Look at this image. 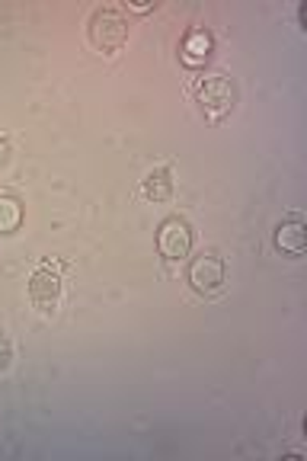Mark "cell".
Returning <instances> with one entry per match:
<instances>
[{"label":"cell","instance_id":"obj_11","mask_svg":"<svg viewBox=\"0 0 307 461\" xmlns=\"http://www.w3.org/2000/svg\"><path fill=\"white\" fill-rule=\"evenodd\" d=\"M7 158H10V144L0 138V164H7Z\"/></svg>","mask_w":307,"mask_h":461},{"label":"cell","instance_id":"obj_9","mask_svg":"<svg viewBox=\"0 0 307 461\" xmlns=\"http://www.w3.org/2000/svg\"><path fill=\"white\" fill-rule=\"evenodd\" d=\"M208 51H212V36H208V32H202V29H195L193 36L186 39L183 61H186V65H202V61L208 58Z\"/></svg>","mask_w":307,"mask_h":461},{"label":"cell","instance_id":"obj_8","mask_svg":"<svg viewBox=\"0 0 307 461\" xmlns=\"http://www.w3.org/2000/svg\"><path fill=\"white\" fill-rule=\"evenodd\" d=\"M23 224V205L14 195L0 193V234H14Z\"/></svg>","mask_w":307,"mask_h":461},{"label":"cell","instance_id":"obj_1","mask_svg":"<svg viewBox=\"0 0 307 461\" xmlns=\"http://www.w3.org/2000/svg\"><path fill=\"white\" fill-rule=\"evenodd\" d=\"M228 282V269H224L221 257H212V253H202L189 263V285H193L195 295L214 298Z\"/></svg>","mask_w":307,"mask_h":461},{"label":"cell","instance_id":"obj_6","mask_svg":"<svg viewBox=\"0 0 307 461\" xmlns=\"http://www.w3.org/2000/svg\"><path fill=\"white\" fill-rule=\"evenodd\" d=\"M272 240H275V247H279L282 253H292V257H301L307 247V228L304 221H301L298 215L285 218V221L275 228V234H272Z\"/></svg>","mask_w":307,"mask_h":461},{"label":"cell","instance_id":"obj_2","mask_svg":"<svg viewBox=\"0 0 307 461\" xmlns=\"http://www.w3.org/2000/svg\"><path fill=\"white\" fill-rule=\"evenodd\" d=\"M195 100L202 103V109L212 119H218V115L230 113V106H234V84L224 74H208V77H202L195 84Z\"/></svg>","mask_w":307,"mask_h":461},{"label":"cell","instance_id":"obj_10","mask_svg":"<svg viewBox=\"0 0 307 461\" xmlns=\"http://www.w3.org/2000/svg\"><path fill=\"white\" fill-rule=\"evenodd\" d=\"M10 362H14V346H10L7 337H0V372H7Z\"/></svg>","mask_w":307,"mask_h":461},{"label":"cell","instance_id":"obj_3","mask_svg":"<svg viewBox=\"0 0 307 461\" xmlns=\"http://www.w3.org/2000/svg\"><path fill=\"white\" fill-rule=\"evenodd\" d=\"M129 39V26L115 10H96L94 20H90V42L103 51H115L125 45Z\"/></svg>","mask_w":307,"mask_h":461},{"label":"cell","instance_id":"obj_7","mask_svg":"<svg viewBox=\"0 0 307 461\" xmlns=\"http://www.w3.org/2000/svg\"><path fill=\"white\" fill-rule=\"evenodd\" d=\"M141 193H144V199H150V202H167L173 195V173L167 170V167L148 173L141 183Z\"/></svg>","mask_w":307,"mask_h":461},{"label":"cell","instance_id":"obj_5","mask_svg":"<svg viewBox=\"0 0 307 461\" xmlns=\"http://www.w3.org/2000/svg\"><path fill=\"white\" fill-rule=\"evenodd\" d=\"M29 298L39 304V308H55L58 298H61V279L51 269H36L32 279H29Z\"/></svg>","mask_w":307,"mask_h":461},{"label":"cell","instance_id":"obj_4","mask_svg":"<svg viewBox=\"0 0 307 461\" xmlns=\"http://www.w3.org/2000/svg\"><path fill=\"white\" fill-rule=\"evenodd\" d=\"M158 250H160V257H167V259L189 257V250H193V224L179 215L167 218L158 230Z\"/></svg>","mask_w":307,"mask_h":461}]
</instances>
